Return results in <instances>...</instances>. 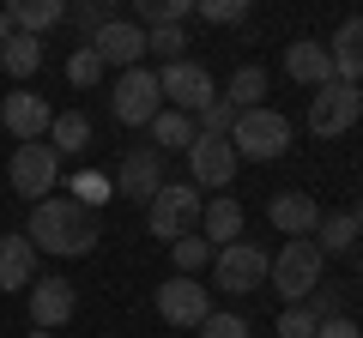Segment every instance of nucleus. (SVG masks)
Returning <instances> with one entry per match:
<instances>
[{"label":"nucleus","mask_w":363,"mask_h":338,"mask_svg":"<svg viewBox=\"0 0 363 338\" xmlns=\"http://www.w3.org/2000/svg\"><path fill=\"white\" fill-rule=\"evenodd\" d=\"M30 247L37 254H55V260H79V254H91L97 247V211L73 206V199H43V206H30V223H25Z\"/></svg>","instance_id":"f257e3e1"},{"label":"nucleus","mask_w":363,"mask_h":338,"mask_svg":"<svg viewBox=\"0 0 363 338\" xmlns=\"http://www.w3.org/2000/svg\"><path fill=\"white\" fill-rule=\"evenodd\" d=\"M200 211H206V199H200L194 182H164L157 199L145 206V230H152L157 242H182V235L200 230Z\"/></svg>","instance_id":"f03ea898"},{"label":"nucleus","mask_w":363,"mask_h":338,"mask_svg":"<svg viewBox=\"0 0 363 338\" xmlns=\"http://www.w3.org/2000/svg\"><path fill=\"white\" fill-rule=\"evenodd\" d=\"M321 247L315 242H285L279 254H272V266H267V284L285 296V308H303L309 302V290L321 284Z\"/></svg>","instance_id":"7ed1b4c3"},{"label":"nucleus","mask_w":363,"mask_h":338,"mask_svg":"<svg viewBox=\"0 0 363 338\" xmlns=\"http://www.w3.org/2000/svg\"><path fill=\"white\" fill-rule=\"evenodd\" d=\"M230 151L236 157H255V163H272V157H285L291 151V121L279 115V109H242L230 127Z\"/></svg>","instance_id":"20e7f679"},{"label":"nucleus","mask_w":363,"mask_h":338,"mask_svg":"<svg viewBox=\"0 0 363 338\" xmlns=\"http://www.w3.org/2000/svg\"><path fill=\"white\" fill-rule=\"evenodd\" d=\"M55 182H61V157H55V145H49V139L13 145V163H6V187H13L18 199L43 206V199L55 194Z\"/></svg>","instance_id":"39448f33"},{"label":"nucleus","mask_w":363,"mask_h":338,"mask_svg":"<svg viewBox=\"0 0 363 338\" xmlns=\"http://www.w3.org/2000/svg\"><path fill=\"white\" fill-rule=\"evenodd\" d=\"M157 103H164V91H157L152 66H128V73L109 85V115H116L121 127H152Z\"/></svg>","instance_id":"423d86ee"},{"label":"nucleus","mask_w":363,"mask_h":338,"mask_svg":"<svg viewBox=\"0 0 363 338\" xmlns=\"http://www.w3.org/2000/svg\"><path fill=\"white\" fill-rule=\"evenodd\" d=\"M267 254H260L255 242H230L212 254V290H224V296H255L260 284H267Z\"/></svg>","instance_id":"0eeeda50"},{"label":"nucleus","mask_w":363,"mask_h":338,"mask_svg":"<svg viewBox=\"0 0 363 338\" xmlns=\"http://www.w3.org/2000/svg\"><path fill=\"white\" fill-rule=\"evenodd\" d=\"M357 115H363V97H357V85H321V91L309 97V133L315 139H339V133H351L357 127Z\"/></svg>","instance_id":"6e6552de"},{"label":"nucleus","mask_w":363,"mask_h":338,"mask_svg":"<svg viewBox=\"0 0 363 338\" xmlns=\"http://www.w3.org/2000/svg\"><path fill=\"white\" fill-rule=\"evenodd\" d=\"M157 91H164L169 109H182V115H200V109L218 97V85H212V73L200 61H169L164 73H157Z\"/></svg>","instance_id":"1a4fd4ad"},{"label":"nucleus","mask_w":363,"mask_h":338,"mask_svg":"<svg viewBox=\"0 0 363 338\" xmlns=\"http://www.w3.org/2000/svg\"><path fill=\"white\" fill-rule=\"evenodd\" d=\"M157 187H164V151H152V145L121 151V163H116V194L133 199V206H152Z\"/></svg>","instance_id":"9d476101"},{"label":"nucleus","mask_w":363,"mask_h":338,"mask_svg":"<svg viewBox=\"0 0 363 338\" xmlns=\"http://www.w3.org/2000/svg\"><path fill=\"white\" fill-rule=\"evenodd\" d=\"M157 314H164V326H206L212 314V290L200 284V278H164L157 284Z\"/></svg>","instance_id":"9b49d317"},{"label":"nucleus","mask_w":363,"mask_h":338,"mask_svg":"<svg viewBox=\"0 0 363 338\" xmlns=\"http://www.w3.org/2000/svg\"><path fill=\"white\" fill-rule=\"evenodd\" d=\"M236 163H242V157L230 151V139H206V133H200V139L188 145V182L194 187H230Z\"/></svg>","instance_id":"f8f14e48"},{"label":"nucleus","mask_w":363,"mask_h":338,"mask_svg":"<svg viewBox=\"0 0 363 338\" xmlns=\"http://www.w3.org/2000/svg\"><path fill=\"white\" fill-rule=\"evenodd\" d=\"M49 121H55V109H49V97H37V91H13L6 103H0V127L13 133L18 145L49 139Z\"/></svg>","instance_id":"ddd939ff"},{"label":"nucleus","mask_w":363,"mask_h":338,"mask_svg":"<svg viewBox=\"0 0 363 338\" xmlns=\"http://www.w3.org/2000/svg\"><path fill=\"white\" fill-rule=\"evenodd\" d=\"M85 49L97 54L104 66H121V73H128V66H140V54H145V30L133 25V18H109V25L97 30Z\"/></svg>","instance_id":"4468645a"},{"label":"nucleus","mask_w":363,"mask_h":338,"mask_svg":"<svg viewBox=\"0 0 363 338\" xmlns=\"http://www.w3.org/2000/svg\"><path fill=\"white\" fill-rule=\"evenodd\" d=\"M267 218H272V230H285L291 242H309L315 223H321V206H315V194H303V187H285V194H272Z\"/></svg>","instance_id":"2eb2a0df"},{"label":"nucleus","mask_w":363,"mask_h":338,"mask_svg":"<svg viewBox=\"0 0 363 338\" xmlns=\"http://www.w3.org/2000/svg\"><path fill=\"white\" fill-rule=\"evenodd\" d=\"M73 308H79V290L67 284L61 272L30 284V320H37V332H49V326H67V320H73Z\"/></svg>","instance_id":"dca6fc26"},{"label":"nucleus","mask_w":363,"mask_h":338,"mask_svg":"<svg viewBox=\"0 0 363 338\" xmlns=\"http://www.w3.org/2000/svg\"><path fill=\"white\" fill-rule=\"evenodd\" d=\"M37 284V247H30L25 230L0 235V290H30Z\"/></svg>","instance_id":"f3484780"},{"label":"nucleus","mask_w":363,"mask_h":338,"mask_svg":"<svg viewBox=\"0 0 363 338\" xmlns=\"http://www.w3.org/2000/svg\"><path fill=\"white\" fill-rule=\"evenodd\" d=\"M285 73L297 78V85H309V91L333 85V54H327V42H309V37H297V42L285 49Z\"/></svg>","instance_id":"a211bd4d"},{"label":"nucleus","mask_w":363,"mask_h":338,"mask_svg":"<svg viewBox=\"0 0 363 338\" xmlns=\"http://www.w3.org/2000/svg\"><path fill=\"white\" fill-rule=\"evenodd\" d=\"M327 54H333L339 85H363V18H345L333 30V42H327Z\"/></svg>","instance_id":"6ab92c4d"},{"label":"nucleus","mask_w":363,"mask_h":338,"mask_svg":"<svg viewBox=\"0 0 363 338\" xmlns=\"http://www.w3.org/2000/svg\"><path fill=\"white\" fill-rule=\"evenodd\" d=\"M67 18V0H13L6 6V25L18 30V37H43L49 25H61Z\"/></svg>","instance_id":"aec40b11"},{"label":"nucleus","mask_w":363,"mask_h":338,"mask_svg":"<svg viewBox=\"0 0 363 338\" xmlns=\"http://www.w3.org/2000/svg\"><path fill=\"white\" fill-rule=\"evenodd\" d=\"M200 139L194 115H182V109H157L152 115V151H188Z\"/></svg>","instance_id":"412c9836"},{"label":"nucleus","mask_w":363,"mask_h":338,"mask_svg":"<svg viewBox=\"0 0 363 338\" xmlns=\"http://www.w3.org/2000/svg\"><path fill=\"white\" fill-rule=\"evenodd\" d=\"M200 235H206L212 247L242 242V206H236V199H212V206L200 211Z\"/></svg>","instance_id":"4be33fe9"},{"label":"nucleus","mask_w":363,"mask_h":338,"mask_svg":"<svg viewBox=\"0 0 363 338\" xmlns=\"http://www.w3.org/2000/svg\"><path fill=\"white\" fill-rule=\"evenodd\" d=\"M309 242L321 247V260L327 254H357V223H351V211H321V223H315Z\"/></svg>","instance_id":"5701e85b"},{"label":"nucleus","mask_w":363,"mask_h":338,"mask_svg":"<svg viewBox=\"0 0 363 338\" xmlns=\"http://www.w3.org/2000/svg\"><path fill=\"white\" fill-rule=\"evenodd\" d=\"M49 145L55 157H79L91 145V115H79V109H61V115L49 121Z\"/></svg>","instance_id":"b1692460"},{"label":"nucleus","mask_w":363,"mask_h":338,"mask_svg":"<svg viewBox=\"0 0 363 338\" xmlns=\"http://www.w3.org/2000/svg\"><path fill=\"white\" fill-rule=\"evenodd\" d=\"M37 66H43V37H18L13 30V37L0 42V73L6 78H30Z\"/></svg>","instance_id":"393cba45"},{"label":"nucleus","mask_w":363,"mask_h":338,"mask_svg":"<svg viewBox=\"0 0 363 338\" xmlns=\"http://www.w3.org/2000/svg\"><path fill=\"white\" fill-rule=\"evenodd\" d=\"M212 254H218V247L206 242V235H182V242H169V266H176V278H200L212 266Z\"/></svg>","instance_id":"a878e982"},{"label":"nucleus","mask_w":363,"mask_h":338,"mask_svg":"<svg viewBox=\"0 0 363 338\" xmlns=\"http://www.w3.org/2000/svg\"><path fill=\"white\" fill-rule=\"evenodd\" d=\"M218 97L236 109V115H242V109H260V97H267V73H260V66H236L230 85H224Z\"/></svg>","instance_id":"bb28decb"},{"label":"nucleus","mask_w":363,"mask_h":338,"mask_svg":"<svg viewBox=\"0 0 363 338\" xmlns=\"http://www.w3.org/2000/svg\"><path fill=\"white\" fill-rule=\"evenodd\" d=\"M109 175H97V169H85V175H73V206H85V211H97V206H109Z\"/></svg>","instance_id":"cd10ccee"},{"label":"nucleus","mask_w":363,"mask_h":338,"mask_svg":"<svg viewBox=\"0 0 363 338\" xmlns=\"http://www.w3.org/2000/svg\"><path fill=\"white\" fill-rule=\"evenodd\" d=\"M145 49L164 54V66L169 61H188V30H182V25H157V30H145Z\"/></svg>","instance_id":"c85d7f7f"},{"label":"nucleus","mask_w":363,"mask_h":338,"mask_svg":"<svg viewBox=\"0 0 363 338\" xmlns=\"http://www.w3.org/2000/svg\"><path fill=\"white\" fill-rule=\"evenodd\" d=\"M200 133H206V139H230V127H236V109L224 103V97H212L206 109H200V121H194Z\"/></svg>","instance_id":"c756f323"},{"label":"nucleus","mask_w":363,"mask_h":338,"mask_svg":"<svg viewBox=\"0 0 363 338\" xmlns=\"http://www.w3.org/2000/svg\"><path fill=\"white\" fill-rule=\"evenodd\" d=\"M303 308H309V314H315V326H321V320H339V314H345V296H339L333 284H315Z\"/></svg>","instance_id":"7c9ffc66"},{"label":"nucleus","mask_w":363,"mask_h":338,"mask_svg":"<svg viewBox=\"0 0 363 338\" xmlns=\"http://www.w3.org/2000/svg\"><path fill=\"white\" fill-rule=\"evenodd\" d=\"M194 13L206 18V25H242V18H248V0H200Z\"/></svg>","instance_id":"2f4dec72"},{"label":"nucleus","mask_w":363,"mask_h":338,"mask_svg":"<svg viewBox=\"0 0 363 338\" xmlns=\"http://www.w3.org/2000/svg\"><path fill=\"white\" fill-rule=\"evenodd\" d=\"M67 18H73L79 30H91V37H97V30H104L116 13H109V0H85V6H67ZM91 37H85V42H91Z\"/></svg>","instance_id":"473e14b6"},{"label":"nucleus","mask_w":363,"mask_h":338,"mask_svg":"<svg viewBox=\"0 0 363 338\" xmlns=\"http://www.w3.org/2000/svg\"><path fill=\"white\" fill-rule=\"evenodd\" d=\"M200 338H248V320L242 314H206V326H200Z\"/></svg>","instance_id":"72a5a7b5"},{"label":"nucleus","mask_w":363,"mask_h":338,"mask_svg":"<svg viewBox=\"0 0 363 338\" xmlns=\"http://www.w3.org/2000/svg\"><path fill=\"white\" fill-rule=\"evenodd\" d=\"M67 78H73V85H97V78H104V61H97L91 49H73V61H67Z\"/></svg>","instance_id":"f704fd0d"},{"label":"nucleus","mask_w":363,"mask_h":338,"mask_svg":"<svg viewBox=\"0 0 363 338\" xmlns=\"http://www.w3.org/2000/svg\"><path fill=\"white\" fill-rule=\"evenodd\" d=\"M279 338H315V314L309 308H285L279 314Z\"/></svg>","instance_id":"c9c22d12"},{"label":"nucleus","mask_w":363,"mask_h":338,"mask_svg":"<svg viewBox=\"0 0 363 338\" xmlns=\"http://www.w3.org/2000/svg\"><path fill=\"white\" fill-rule=\"evenodd\" d=\"M315 338H363V332H357L351 314H339V320H321V326H315Z\"/></svg>","instance_id":"e433bc0d"},{"label":"nucleus","mask_w":363,"mask_h":338,"mask_svg":"<svg viewBox=\"0 0 363 338\" xmlns=\"http://www.w3.org/2000/svg\"><path fill=\"white\" fill-rule=\"evenodd\" d=\"M351 223H357V242H363V199H357V206H351Z\"/></svg>","instance_id":"4c0bfd02"},{"label":"nucleus","mask_w":363,"mask_h":338,"mask_svg":"<svg viewBox=\"0 0 363 338\" xmlns=\"http://www.w3.org/2000/svg\"><path fill=\"white\" fill-rule=\"evenodd\" d=\"M6 37H13V25H6V13H0V42H6Z\"/></svg>","instance_id":"58836bf2"},{"label":"nucleus","mask_w":363,"mask_h":338,"mask_svg":"<svg viewBox=\"0 0 363 338\" xmlns=\"http://www.w3.org/2000/svg\"><path fill=\"white\" fill-rule=\"evenodd\" d=\"M357 284H363V254H357Z\"/></svg>","instance_id":"ea45409f"},{"label":"nucleus","mask_w":363,"mask_h":338,"mask_svg":"<svg viewBox=\"0 0 363 338\" xmlns=\"http://www.w3.org/2000/svg\"><path fill=\"white\" fill-rule=\"evenodd\" d=\"M357 97H363V85H357Z\"/></svg>","instance_id":"a19ab883"}]
</instances>
